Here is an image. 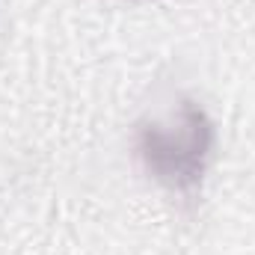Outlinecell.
<instances>
[{"instance_id":"1","label":"cell","mask_w":255,"mask_h":255,"mask_svg":"<svg viewBox=\"0 0 255 255\" xmlns=\"http://www.w3.org/2000/svg\"><path fill=\"white\" fill-rule=\"evenodd\" d=\"M217 142V128L208 110L184 98L163 119H145L136 128L133 151L148 178L166 190L190 196L199 190Z\"/></svg>"}]
</instances>
